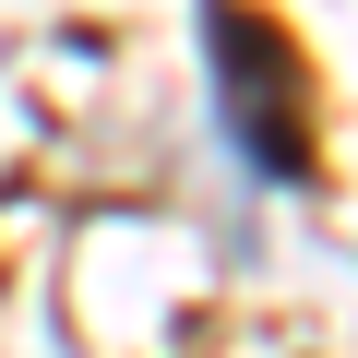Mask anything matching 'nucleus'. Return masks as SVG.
I'll use <instances>...</instances> for the list:
<instances>
[{"instance_id": "f257e3e1", "label": "nucleus", "mask_w": 358, "mask_h": 358, "mask_svg": "<svg viewBox=\"0 0 358 358\" xmlns=\"http://www.w3.org/2000/svg\"><path fill=\"white\" fill-rule=\"evenodd\" d=\"M203 72H215L227 155L251 179H275V192H299V179L322 167V143H310V72H299L287 24L251 13V0H203Z\"/></svg>"}]
</instances>
